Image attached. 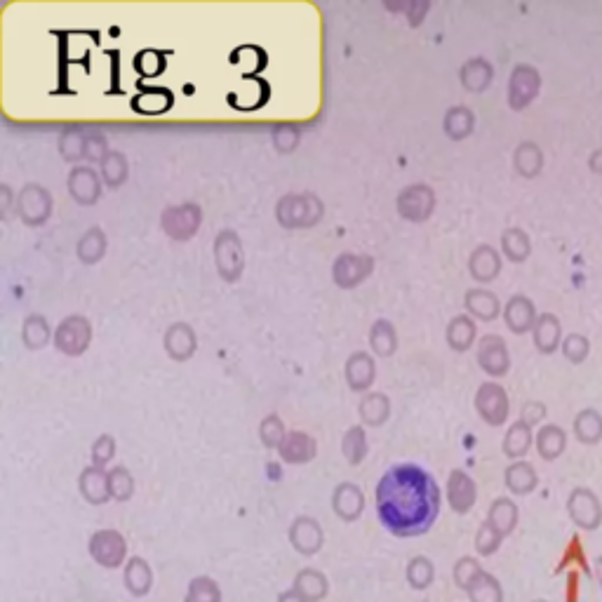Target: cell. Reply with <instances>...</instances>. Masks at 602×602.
Segmentation results:
<instances>
[{
  "label": "cell",
  "instance_id": "15",
  "mask_svg": "<svg viewBox=\"0 0 602 602\" xmlns=\"http://www.w3.org/2000/svg\"><path fill=\"white\" fill-rule=\"evenodd\" d=\"M537 318V306H534V301L527 297V294H513V297L506 301L504 323L511 332L525 334L534 330Z\"/></svg>",
  "mask_w": 602,
  "mask_h": 602
},
{
  "label": "cell",
  "instance_id": "39",
  "mask_svg": "<svg viewBox=\"0 0 602 602\" xmlns=\"http://www.w3.org/2000/svg\"><path fill=\"white\" fill-rule=\"evenodd\" d=\"M271 139H273V146H276V151L292 153L297 151V146L301 142V132L294 123H278L273 127Z\"/></svg>",
  "mask_w": 602,
  "mask_h": 602
},
{
  "label": "cell",
  "instance_id": "5",
  "mask_svg": "<svg viewBox=\"0 0 602 602\" xmlns=\"http://www.w3.org/2000/svg\"><path fill=\"white\" fill-rule=\"evenodd\" d=\"M92 323L80 313L66 316L55 330V349L66 358H80L92 344Z\"/></svg>",
  "mask_w": 602,
  "mask_h": 602
},
{
  "label": "cell",
  "instance_id": "14",
  "mask_svg": "<svg viewBox=\"0 0 602 602\" xmlns=\"http://www.w3.org/2000/svg\"><path fill=\"white\" fill-rule=\"evenodd\" d=\"M344 379L353 393H370L374 379H377V363H374L372 353L356 351L351 353L344 365Z\"/></svg>",
  "mask_w": 602,
  "mask_h": 602
},
{
  "label": "cell",
  "instance_id": "22",
  "mask_svg": "<svg viewBox=\"0 0 602 602\" xmlns=\"http://www.w3.org/2000/svg\"><path fill=\"white\" fill-rule=\"evenodd\" d=\"M513 167L520 177L534 179L544 170V151L537 142H520L513 151Z\"/></svg>",
  "mask_w": 602,
  "mask_h": 602
},
{
  "label": "cell",
  "instance_id": "25",
  "mask_svg": "<svg viewBox=\"0 0 602 602\" xmlns=\"http://www.w3.org/2000/svg\"><path fill=\"white\" fill-rule=\"evenodd\" d=\"M370 349L377 358H391L398 351V332L393 327L391 320L379 318L377 323L370 327Z\"/></svg>",
  "mask_w": 602,
  "mask_h": 602
},
{
  "label": "cell",
  "instance_id": "28",
  "mask_svg": "<svg viewBox=\"0 0 602 602\" xmlns=\"http://www.w3.org/2000/svg\"><path fill=\"white\" fill-rule=\"evenodd\" d=\"M99 175H102L106 189H120L127 182V177H130V163H127L125 153L109 151V156L99 163Z\"/></svg>",
  "mask_w": 602,
  "mask_h": 602
},
{
  "label": "cell",
  "instance_id": "33",
  "mask_svg": "<svg viewBox=\"0 0 602 602\" xmlns=\"http://www.w3.org/2000/svg\"><path fill=\"white\" fill-rule=\"evenodd\" d=\"M450 501L454 511L459 513L468 511V506H473V501H476V485H473V480L466 478L461 471L452 473L450 478Z\"/></svg>",
  "mask_w": 602,
  "mask_h": 602
},
{
  "label": "cell",
  "instance_id": "51",
  "mask_svg": "<svg viewBox=\"0 0 602 602\" xmlns=\"http://www.w3.org/2000/svg\"><path fill=\"white\" fill-rule=\"evenodd\" d=\"M588 167H591L593 172H598V175H602V149L591 153V158H588Z\"/></svg>",
  "mask_w": 602,
  "mask_h": 602
},
{
  "label": "cell",
  "instance_id": "31",
  "mask_svg": "<svg viewBox=\"0 0 602 602\" xmlns=\"http://www.w3.org/2000/svg\"><path fill=\"white\" fill-rule=\"evenodd\" d=\"M85 135L88 132H83L80 127H66V130L59 135L57 149L59 156L66 163H78V160H85Z\"/></svg>",
  "mask_w": 602,
  "mask_h": 602
},
{
  "label": "cell",
  "instance_id": "8",
  "mask_svg": "<svg viewBox=\"0 0 602 602\" xmlns=\"http://www.w3.org/2000/svg\"><path fill=\"white\" fill-rule=\"evenodd\" d=\"M374 257L370 254H353L344 252L334 259L332 264V280L339 290H356L374 273Z\"/></svg>",
  "mask_w": 602,
  "mask_h": 602
},
{
  "label": "cell",
  "instance_id": "10",
  "mask_svg": "<svg viewBox=\"0 0 602 602\" xmlns=\"http://www.w3.org/2000/svg\"><path fill=\"white\" fill-rule=\"evenodd\" d=\"M476 412L480 419L490 426H501L508 419V410H511V400L508 393L497 381H483L476 391Z\"/></svg>",
  "mask_w": 602,
  "mask_h": 602
},
{
  "label": "cell",
  "instance_id": "32",
  "mask_svg": "<svg viewBox=\"0 0 602 602\" xmlns=\"http://www.w3.org/2000/svg\"><path fill=\"white\" fill-rule=\"evenodd\" d=\"M334 511H337L341 518L353 520L363 511V492H360L356 485L349 483L337 487V494H334Z\"/></svg>",
  "mask_w": 602,
  "mask_h": 602
},
{
  "label": "cell",
  "instance_id": "3",
  "mask_svg": "<svg viewBox=\"0 0 602 602\" xmlns=\"http://www.w3.org/2000/svg\"><path fill=\"white\" fill-rule=\"evenodd\" d=\"M214 266L224 283H238L245 271L243 240L233 229H224L214 238Z\"/></svg>",
  "mask_w": 602,
  "mask_h": 602
},
{
  "label": "cell",
  "instance_id": "49",
  "mask_svg": "<svg viewBox=\"0 0 602 602\" xmlns=\"http://www.w3.org/2000/svg\"><path fill=\"white\" fill-rule=\"evenodd\" d=\"M544 414H546V405L539 403V400H527L523 405V421H527L530 426L537 424Z\"/></svg>",
  "mask_w": 602,
  "mask_h": 602
},
{
  "label": "cell",
  "instance_id": "38",
  "mask_svg": "<svg viewBox=\"0 0 602 602\" xmlns=\"http://www.w3.org/2000/svg\"><path fill=\"white\" fill-rule=\"evenodd\" d=\"M80 487H83V494L88 497V501L92 504H102V501L109 497V487H106V478L102 471H97V468H88V471L83 473V478H80Z\"/></svg>",
  "mask_w": 602,
  "mask_h": 602
},
{
  "label": "cell",
  "instance_id": "24",
  "mask_svg": "<svg viewBox=\"0 0 602 602\" xmlns=\"http://www.w3.org/2000/svg\"><path fill=\"white\" fill-rule=\"evenodd\" d=\"M358 414L360 419H363V424L367 426L386 424V419L391 417V400L381 391L365 393L358 403Z\"/></svg>",
  "mask_w": 602,
  "mask_h": 602
},
{
  "label": "cell",
  "instance_id": "11",
  "mask_svg": "<svg viewBox=\"0 0 602 602\" xmlns=\"http://www.w3.org/2000/svg\"><path fill=\"white\" fill-rule=\"evenodd\" d=\"M478 365L490 377H504L511 370V351H508L504 337L499 334H485L478 344Z\"/></svg>",
  "mask_w": 602,
  "mask_h": 602
},
{
  "label": "cell",
  "instance_id": "19",
  "mask_svg": "<svg viewBox=\"0 0 602 602\" xmlns=\"http://www.w3.org/2000/svg\"><path fill=\"white\" fill-rule=\"evenodd\" d=\"M532 337L539 353H553L563 344V323H560V318L555 313H539Z\"/></svg>",
  "mask_w": 602,
  "mask_h": 602
},
{
  "label": "cell",
  "instance_id": "29",
  "mask_svg": "<svg viewBox=\"0 0 602 602\" xmlns=\"http://www.w3.org/2000/svg\"><path fill=\"white\" fill-rule=\"evenodd\" d=\"M280 454L283 459L290 461V464H301V461H309L316 454V443H313L311 436L301 431H292L287 433V438L280 445Z\"/></svg>",
  "mask_w": 602,
  "mask_h": 602
},
{
  "label": "cell",
  "instance_id": "46",
  "mask_svg": "<svg viewBox=\"0 0 602 602\" xmlns=\"http://www.w3.org/2000/svg\"><path fill=\"white\" fill-rule=\"evenodd\" d=\"M132 487H135V483H132L130 473L125 468H113V473L109 476V490L113 497L127 499L132 494Z\"/></svg>",
  "mask_w": 602,
  "mask_h": 602
},
{
  "label": "cell",
  "instance_id": "4",
  "mask_svg": "<svg viewBox=\"0 0 602 602\" xmlns=\"http://www.w3.org/2000/svg\"><path fill=\"white\" fill-rule=\"evenodd\" d=\"M200 224H203V207L198 203L170 205L160 214L163 233L170 240H177V243H189L191 238H196Z\"/></svg>",
  "mask_w": 602,
  "mask_h": 602
},
{
  "label": "cell",
  "instance_id": "41",
  "mask_svg": "<svg viewBox=\"0 0 602 602\" xmlns=\"http://www.w3.org/2000/svg\"><path fill=\"white\" fill-rule=\"evenodd\" d=\"M292 539H294V544H297V548L313 551V548H318V544H320L318 525L309 518L297 520V523H294V530H292Z\"/></svg>",
  "mask_w": 602,
  "mask_h": 602
},
{
  "label": "cell",
  "instance_id": "48",
  "mask_svg": "<svg viewBox=\"0 0 602 602\" xmlns=\"http://www.w3.org/2000/svg\"><path fill=\"white\" fill-rule=\"evenodd\" d=\"M113 452H116V440L111 436H102L92 447V459H95V464H106L113 457Z\"/></svg>",
  "mask_w": 602,
  "mask_h": 602
},
{
  "label": "cell",
  "instance_id": "13",
  "mask_svg": "<svg viewBox=\"0 0 602 602\" xmlns=\"http://www.w3.org/2000/svg\"><path fill=\"white\" fill-rule=\"evenodd\" d=\"M163 349L167 356H170V360H175V363H186V360L196 356L198 334L189 323L177 320V323H172L163 334Z\"/></svg>",
  "mask_w": 602,
  "mask_h": 602
},
{
  "label": "cell",
  "instance_id": "9",
  "mask_svg": "<svg viewBox=\"0 0 602 602\" xmlns=\"http://www.w3.org/2000/svg\"><path fill=\"white\" fill-rule=\"evenodd\" d=\"M541 90V73L532 64H518L508 78V106L513 111H525Z\"/></svg>",
  "mask_w": 602,
  "mask_h": 602
},
{
  "label": "cell",
  "instance_id": "37",
  "mask_svg": "<svg viewBox=\"0 0 602 602\" xmlns=\"http://www.w3.org/2000/svg\"><path fill=\"white\" fill-rule=\"evenodd\" d=\"M132 106L144 116H160L172 106V92L167 90H153V92H142V95L135 97Z\"/></svg>",
  "mask_w": 602,
  "mask_h": 602
},
{
  "label": "cell",
  "instance_id": "1",
  "mask_svg": "<svg viewBox=\"0 0 602 602\" xmlns=\"http://www.w3.org/2000/svg\"><path fill=\"white\" fill-rule=\"evenodd\" d=\"M377 513L396 537H419L440 513V490L433 476L417 464H398L384 473L377 490Z\"/></svg>",
  "mask_w": 602,
  "mask_h": 602
},
{
  "label": "cell",
  "instance_id": "42",
  "mask_svg": "<svg viewBox=\"0 0 602 602\" xmlns=\"http://www.w3.org/2000/svg\"><path fill=\"white\" fill-rule=\"evenodd\" d=\"M506 483L511 485L513 492H530L534 483H537V476H534V468L530 464H513L511 468H508L506 473Z\"/></svg>",
  "mask_w": 602,
  "mask_h": 602
},
{
  "label": "cell",
  "instance_id": "27",
  "mask_svg": "<svg viewBox=\"0 0 602 602\" xmlns=\"http://www.w3.org/2000/svg\"><path fill=\"white\" fill-rule=\"evenodd\" d=\"M443 130L452 142H461V139L471 137L473 130H476V113L468 109V106H452L445 113Z\"/></svg>",
  "mask_w": 602,
  "mask_h": 602
},
{
  "label": "cell",
  "instance_id": "30",
  "mask_svg": "<svg viewBox=\"0 0 602 602\" xmlns=\"http://www.w3.org/2000/svg\"><path fill=\"white\" fill-rule=\"evenodd\" d=\"M570 511H572V515L579 520L581 525H593L595 527V525H598V520H600V504H598V499H595L591 492H586L584 487H581V490H577V492L572 494Z\"/></svg>",
  "mask_w": 602,
  "mask_h": 602
},
{
  "label": "cell",
  "instance_id": "44",
  "mask_svg": "<svg viewBox=\"0 0 602 602\" xmlns=\"http://www.w3.org/2000/svg\"><path fill=\"white\" fill-rule=\"evenodd\" d=\"M259 436H262L266 447H280V445H283L287 433H285V424L280 421L278 414H269V417L262 421V426H259Z\"/></svg>",
  "mask_w": 602,
  "mask_h": 602
},
{
  "label": "cell",
  "instance_id": "7",
  "mask_svg": "<svg viewBox=\"0 0 602 602\" xmlns=\"http://www.w3.org/2000/svg\"><path fill=\"white\" fill-rule=\"evenodd\" d=\"M52 207H55L52 193L40 184H26L17 193V214L31 229L48 224V219L52 217Z\"/></svg>",
  "mask_w": 602,
  "mask_h": 602
},
{
  "label": "cell",
  "instance_id": "47",
  "mask_svg": "<svg viewBox=\"0 0 602 602\" xmlns=\"http://www.w3.org/2000/svg\"><path fill=\"white\" fill-rule=\"evenodd\" d=\"M492 520L504 530H511V525L515 523V506L508 499H499L492 506Z\"/></svg>",
  "mask_w": 602,
  "mask_h": 602
},
{
  "label": "cell",
  "instance_id": "6",
  "mask_svg": "<svg viewBox=\"0 0 602 602\" xmlns=\"http://www.w3.org/2000/svg\"><path fill=\"white\" fill-rule=\"evenodd\" d=\"M436 191L426 184H412L405 186L396 198V210L405 222L424 224L436 212Z\"/></svg>",
  "mask_w": 602,
  "mask_h": 602
},
{
  "label": "cell",
  "instance_id": "23",
  "mask_svg": "<svg viewBox=\"0 0 602 602\" xmlns=\"http://www.w3.org/2000/svg\"><path fill=\"white\" fill-rule=\"evenodd\" d=\"M50 339H55L48 318L40 313H29L22 323V344L29 351H40L50 344Z\"/></svg>",
  "mask_w": 602,
  "mask_h": 602
},
{
  "label": "cell",
  "instance_id": "20",
  "mask_svg": "<svg viewBox=\"0 0 602 602\" xmlns=\"http://www.w3.org/2000/svg\"><path fill=\"white\" fill-rule=\"evenodd\" d=\"M106 247H109V240H106V233L102 226H90V229L80 236L78 245H76L78 262L85 266L99 264L104 259Z\"/></svg>",
  "mask_w": 602,
  "mask_h": 602
},
{
  "label": "cell",
  "instance_id": "43",
  "mask_svg": "<svg viewBox=\"0 0 602 602\" xmlns=\"http://www.w3.org/2000/svg\"><path fill=\"white\" fill-rule=\"evenodd\" d=\"M563 353L570 363H584L591 353V341H588L586 334L581 332H572L563 339Z\"/></svg>",
  "mask_w": 602,
  "mask_h": 602
},
{
  "label": "cell",
  "instance_id": "45",
  "mask_svg": "<svg viewBox=\"0 0 602 602\" xmlns=\"http://www.w3.org/2000/svg\"><path fill=\"white\" fill-rule=\"evenodd\" d=\"M109 142H106V135L99 130H92L85 135V160L90 163H102V160L109 156Z\"/></svg>",
  "mask_w": 602,
  "mask_h": 602
},
{
  "label": "cell",
  "instance_id": "34",
  "mask_svg": "<svg viewBox=\"0 0 602 602\" xmlns=\"http://www.w3.org/2000/svg\"><path fill=\"white\" fill-rule=\"evenodd\" d=\"M574 433L584 443H595L602 436V414L595 407H584L577 417H574Z\"/></svg>",
  "mask_w": 602,
  "mask_h": 602
},
{
  "label": "cell",
  "instance_id": "50",
  "mask_svg": "<svg viewBox=\"0 0 602 602\" xmlns=\"http://www.w3.org/2000/svg\"><path fill=\"white\" fill-rule=\"evenodd\" d=\"M10 200H12V189L8 184H3L0 186V212H3V217H8Z\"/></svg>",
  "mask_w": 602,
  "mask_h": 602
},
{
  "label": "cell",
  "instance_id": "26",
  "mask_svg": "<svg viewBox=\"0 0 602 602\" xmlns=\"http://www.w3.org/2000/svg\"><path fill=\"white\" fill-rule=\"evenodd\" d=\"M501 252H504L508 262L523 264L532 254V240L527 236V231L520 229V226L504 229V233H501Z\"/></svg>",
  "mask_w": 602,
  "mask_h": 602
},
{
  "label": "cell",
  "instance_id": "2",
  "mask_svg": "<svg viewBox=\"0 0 602 602\" xmlns=\"http://www.w3.org/2000/svg\"><path fill=\"white\" fill-rule=\"evenodd\" d=\"M325 203L313 191L285 193L276 203V219L287 231L313 229L323 222Z\"/></svg>",
  "mask_w": 602,
  "mask_h": 602
},
{
  "label": "cell",
  "instance_id": "35",
  "mask_svg": "<svg viewBox=\"0 0 602 602\" xmlns=\"http://www.w3.org/2000/svg\"><path fill=\"white\" fill-rule=\"evenodd\" d=\"M565 443H567V436L558 424H546L537 433L539 452H541V457H546V459L558 457V454L565 450Z\"/></svg>",
  "mask_w": 602,
  "mask_h": 602
},
{
  "label": "cell",
  "instance_id": "36",
  "mask_svg": "<svg viewBox=\"0 0 602 602\" xmlns=\"http://www.w3.org/2000/svg\"><path fill=\"white\" fill-rule=\"evenodd\" d=\"M532 443V426L527 421H515V424L508 428L506 438H504V452L508 457H520V454L527 452V447Z\"/></svg>",
  "mask_w": 602,
  "mask_h": 602
},
{
  "label": "cell",
  "instance_id": "40",
  "mask_svg": "<svg viewBox=\"0 0 602 602\" xmlns=\"http://www.w3.org/2000/svg\"><path fill=\"white\" fill-rule=\"evenodd\" d=\"M341 447H344L346 459H349L351 464H360V461L365 459V452H367V438H365L363 428L351 426L349 431H346Z\"/></svg>",
  "mask_w": 602,
  "mask_h": 602
},
{
  "label": "cell",
  "instance_id": "12",
  "mask_svg": "<svg viewBox=\"0 0 602 602\" xmlns=\"http://www.w3.org/2000/svg\"><path fill=\"white\" fill-rule=\"evenodd\" d=\"M66 186H69V196L83 207H92L102 198V175H97V170H92L90 165L73 167Z\"/></svg>",
  "mask_w": 602,
  "mask_h": 602
},
{
  "label": "cell",
  "instance_id": "21",
  "mask_svg": "<svg viewBox=\"0 0 602 602\" xmlns=\"http://www.w3.org/2000/svg\"><path fill=\"white\" fill-rule=\"evenodd\" d=\"M476 337H478L476 320L468 316V313L466 316H454L450 323H447L445 339H447V346H450L452 351H457V353L468 351L473 344H476Z\"/></svg>",
  "mask_w": 602,
  "mask_h": 602
},
{
  "label": "cell",
  "instance_id": "17",
  "mask_svg": "<svg viewBox=\"0 0 602 602\" xmlns=\"http://www.w3.org/2000/svg\"><path fill=\"white\" fill-rule=\"evenodd\" d=\"M464 309L471 318L483 320V323H492L501 313V301L497 294L487 290V287H471V290H466L464 294Z\"/></svg>",
  "mask_w": 602,
  "mask_h": 602
},
{
  "label": "cell",
  "instance_id": "16",
  "mask_svg": "<svg viewBox=\"0 0 602 602\" xmlns=\"http://www.w3.org/2000/svg\"><path fill=\"white\" fill-rule=\"evenodd\" d=\"M468 273L476 283H492L501 273V254L492 245H478L468 257Z\"/></svg>",
  "mask_w": 602,
  "mask_h": 602
},
{
  "label": "cell",
  "instance_id": "18",
  "mask_svg": "<svg viewBox=\"0 0 602 602\" xmlns=\"http://www.w3.org/2000/svg\"><path fill=\"white\" fill-rule=\"evenodd\" d=\"M459 78L466 92L483 95L494 80V66L487 62L485 57H471L468 62H464V66H461Z\"/></svg>",
  "mask_w": 602,
  "mask_h": 602
}]
</instances>
